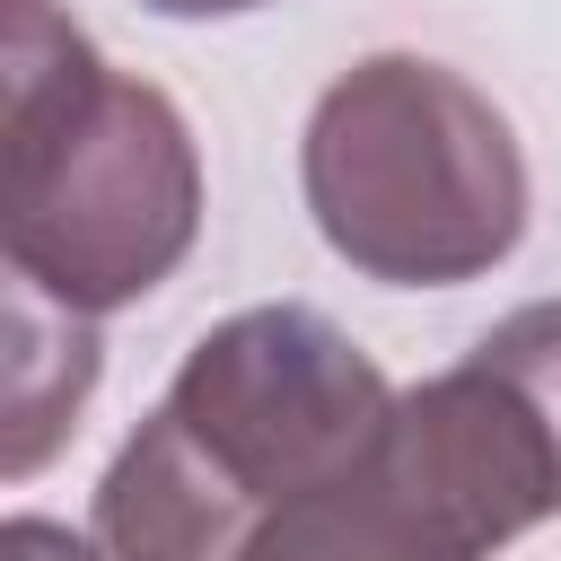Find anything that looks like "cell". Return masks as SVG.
<instances>
[{"instance_id":"6da1fadb","label":"cell","mask_w":561,"mask_h":561,"mask_svg":"<svg viewBox=\"0 0 561 561\" xmlns=\"http://www.w3.org/2000/svg\"><path fill=\"white\" fill-rule=\"evenodd\" d=\"M394 421L386 368L316 307L272 298L219 316L158 412L96 482L105 561H228L280 500L359 465Z\"/></svg>"},{"instance_id":"7a4b0ae2","label":"cell","mask_w":561,"mask_h":561,"mask_svg":"<svg viewBox=\"0 0 561 561\" xmlns=\"http://www.w3.org/2000/svg\"><path fill=\"white\" fill-rule=\"evenodd\" d=\"M316 237L386 289H456L517 254L535 184L508 114L430 53L351 61L298 140Z\"/></svg>"},{"instance_id":"3957f363","label":"cell","mask_w":561,"mask_h":561,"mask_svg":"<svg viewBox=\"0 0 561 561\" xmlns=\"http://www.w3.org/2000/svg\"><path fill=\"white\" fill-rule=\"evenodd\" d=\"M202 237V149L167 88L105 70L9 175L0 245L70 307H140Z\"/></svg>"},{"instance_id":"277c9868","label":"cell","mask_w":561,"mask_h":561,"mask_svg":"<svg viewBox=\"0 0 561 561\" xmlns=\"http://www.w3.org/2000/svg\"><path fill=\"white\" fill-rule=\"evenodd\" d=\"M96 377H105L96 316L0 245V482L44 473L79 438Z\"/></svg>"},{"instance_id":"5b68a950","label":"cell","mask_w":561,"mask_h":561,"mask_svg":"<svg viewBox=\"0 0 561 561\" xmlns=\"http://www.w3.org/2000/svg\"><path fill=\"white\" fill-rule=\"evenodd\" d=\"M228 561H482L438 500L394 465V447L377 438L359 465H342L333 482L280 500Z\"/></svg>"},{"instance_id":"8992f818","label":"cell","mask_w":561,"mask_h":561,"mask_svg":"<svg viewBox=\"0 0 561 561\" xmlns=\"http://www.w3.org/2000/svg\"><path fill=\"white\" fill-rule=\"evenodd\" d=\"M105 79V53L61 0H0V175Z\"/></svg>"},{"instance_id":"52a82bcc","label":"cell","mask_w":561,"mask_h":561,"mask_svg":"<svg viewBox=\"0 0 561 561\" xmlns=\"http://www.w3.org/2000/svg\"><path fill=\"white\" fill-rule=\"evenodd\" d=\"M0 561H105V552L61 517H0Z\"/></svg>"},{"instance_id":"ba28073f","label":"cell","mask_w":561,"mask_h":561,"mask_svg":"<svg viewBox=\"0 0 561 561\" xmlns=\"http://www.w3.org/2000/svg\"><path fill=\"white\" fill-rule=\"evenodd\" d=\"M158 18H245V9H272V0H140Z\"/></svg>"}]
</instances>
